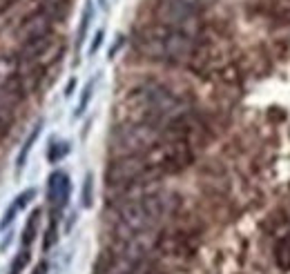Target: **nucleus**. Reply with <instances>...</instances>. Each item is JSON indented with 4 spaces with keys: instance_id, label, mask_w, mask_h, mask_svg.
Instances as JSON below:
<instances>
[{
    "instance_id": "f257e3e1",
    "label": "nucleus",
    "mask_w": 290,
    "mask_h": 274,
    "mask_svg": "<svg viewBox=\"0 0 290 274\" xmlns=\"http://www.w3.org/2000/svg\"><path fill=\"white\" fill-rule=\"evenodd\" d=\"M125 120L145 123L163 130L170 120L186 114V105L172 89L161 83H143L134 87L123 101Z\"/></svg>"
},
{
    "instance_id": "f03ea898",
    "label": "nucleus",
    "mask_w": 290,
    "mask_h": 274,
    "mask_svg": "<svg viewBox=\"0 0 290 274\" xmlns=\"http://www.w3.org/2000/svg\"><path fill=\"white\" fill-rule=\"evenodd\" d=\"M176 208V196L165 192H141L116 205V230L121 239H137L152 232Z\"/></svg>"
},
{
    "instance_id": "7ed1b4c3",
    "label": "nucleus",
    "mask_w": 290,
    "mask_h": 274,
    "mask_svg": "<svg viewBox=\"0 0 290 274\" xmlns=\"http://www.w3.org/2000/svg\"><path fill=\"white\" fill-rule=\"evenodd\" d=\"M134 47L141 56L170 65H186L199 54V40L176 29L163 25H150L139 29L134 36Z\"/></svg>"
},
{
    "instance_id": "20e7f679",
    "label": "nucleus",
    "mask_w": 290,
    "mask_h": 274,
    "mask_svg": "<svg viewBox=\"0 0 290 274\" xmlns=\"http://www.w3.org/2000/svg\"><path fill=\"white\" fill-rule=\"evenodd\" d=\"M161 169L152 161L150 152L145 154H134V156H119L109 161L107 169H105V181L109 187L121 192L137 190L147 183H154L161 179Z\"/></svg>"
},
{
    "instance_id": "39448f33",
    "label": "nucleus",
    "mask_w": 290,
    "mask_h": 274,
    "mask_svg": "<svg viewBox=\"0 0 290 274\" xmlns=\"http://www.w3.org/2000/svg\"><path fill=\"white\" fill-rule=\"evenodd\" d=\"M163 138V130L145 123H132L125 120L123 125H116L109 134V156H134L145 154L152 147H157Z\"/></svg>"
},
{
    "instance_id": "423d86ee",
    "label": "nucleus",
    "mask_w": 290,
    "mask_h": 274,
    "mask_svg": "<svg viewBox=\"0 0 290 274\" xmlns=\"http://www.w3.org/2000/svg\"><path fill=\"white\" fill-rule=\"evenodd\" d=\"M154 20L157 25L176 29V32H183L188 36H199L203 29V11L190 7V5L181 3V0H157L152 7Z\"/></svg>"
},
{
    "instance_id": "0eeeda50",
    "label": "nucleus",
    "mask_w": 290,
    "mask_h": 274,
    "mask_svg": "<svg viewBox=\"0 0 290 274\" xmlns=\"http://www.w3.org/2000/svg\"><path fill=\"white\" fill-rule=\"evenodd\" d=\"M63 49H65L63 38H58V36L49 32L38 36V38L23 42L20 52H18V63L25 67H34V69H45L54 60H58Z\"/></svg>"
},
{
    "instance_id": "6e6552de",
    "label": "nucleus",
    "mask_w": 290,
    "mask_h": 274,
    "mask_svg": "<svg viewBox=\"0 0 290 274\" xmlns=\"http://www.w3.org/2000/svg\"><path fill=\"white\" fill-rule=\"evenodd\" d=\"M56 16H58V3H49L47 7H42L36 11V14L25 18L20 22V27L16 29V38L20 42H27L32 38H38L42 34H49L52 32V22L56 20Z\"/></svg>"
},
{
    "instance_id": "1a4fd4ad",
    "label": "nucleus",
    "mask_w": 290,
    "mask_h": 274,
    "mask_svg": "<svg viewBox=\"0 0 290 274\" xmlns=\"http://www.w3.org/2000/svg\"><path fill=\"white\" fill-rule=\"evenodd\" d=\"M70 192H72V183L70 176L65 172H52L47 179V203L52 208V214H60L67 203H70Z\"/></svg>"
},
{
    "instance_id": "9d476101",
    "label": "nucleus",
    "mask_w": 290,
    "mask_h": 274,
    "mask_svg": "<svg viewBox=\"0 0 290 274\" xmlns=\"http://www.w3.org/2000/svg\"><path fill=\"white\" fill-rule=\"evenodd\" d=\"M275 263L279 270L290 272V232L283 234L275 245Z\"/></svg>"
},
{
    "instance_id": "9b49d317",
    "label": "nucleus",
    "mask_w": 290,
    "mask_h": 274,
    "mask_svg": "<svg viewBox=\"0 0 290 274\" xmlns=\"http://www.w3.org/2000/svg\"><path fill=\"white\" fill-rule=\"evenodd\" d=\"M40 210H34L29 214L27 223H25V230H23V247H29L36 239V232H38V223H40Z\"/></svg>"
},
{
    "instance_id": "f8f14e48",
    "label": "nucleus",
    "mask_w": 290,
    "mask_h": 274,
    "mask_svg": "<svg viewBox=\"0 0 290 274\" xmlns=\"http://www.w3.org/2000/svg\"><path fill=\"white\" fill-rule=\"evenodd\" d=\"M40 127H42V120H38V123L34 125V130H32V134L27 136V141H25V145H23V150H20V154H18V161H16V169L20 172L23 169V165H25V161H27V156H29V152H32V147H34V143H36V138H38V134H40Z\"/></svg>"
},
{
    "instance_id": "ddd939ff",
    "label": "nucleus",
    "mask_w": 290,
    "mask_h": 274,
    "mask_svg": "<svg viewBox=\"0 0 290 274\" xmlns=\"http://www.w3.org/2000/svg\"><path fill=\"white\" fill-rule=\"evenodd\" d=\"M92 16H94V7H92V3L87 0V3H85V9H83L81 27H78V34H76V47H81V45H83V40H85V34H87V29H90V22H92Z\"/></svg>"
},
{
    "instance_id": "4468645a",
    "label": "nucleus",
    "mask_w": 290,
    "mask_h": 274,
    "mask_svg": "<svg viewBox=\"0 0 290 274\" xmlns=\"http://www.w3.org/2000/svg\"><path fill=\"white\" fill-rule=\"evenodd\" d=\"M67 154H70V143L60 141V143H52V145H49L47 158H49V163H58L60 158H65Z\"/></svg>"
},
{
    "instance_id": "2eb2a0df",
    "label": "nucleus",
    "mask_w": 290,
    "mask_h": 274,
    "mask_svg": "<svg viewBox=\"0 0 290 274\" xmlns=\"http://www.w3.org/2000/svg\"><path fill=\"white\" fill-rule=\"evenodd\" d=\"M92 198H94V176L87 174L83 183V208H92Z\"/></svg>"
},
{
    "instance_id": "dca6fc26",
    "label": "nucleus",
    "mask_w": 290,
    "mask_h": 274,
    "mask_svg": "<svg viewBox=\"0 0 290 274\" xmlns=\"http://www.w3.org/2000/svg\"><path fill=\"white\" fill-rule=\"evenodd\" d=\"M27 263H29V250L23 247L20 252H18V257L14 259V263H11V274H20Z\"/></svg>"
},
{
    "instance_id": "f3484780",
    "label": "nucleus",
    "mask_w": 290,
    "mask_h": 274,
    "mask_svg": "<svg viewBox=\"0 0 290 274\" xmlns=\"http://www.w3.org/2000/svg\"><path fill=\"white\" fill-rule=\"evenodd\" d=\"M92 89H94V81H90L87 85H85L83 98H81V103H78V109H76V116H81V114L85 112V107H87V103H90V98H92Z\"/></svg>"
},
{
    "instance_id": "a211bd4d",
    "label": "nucleus",
    "mask_w": 290,
    "mask_h": 274,
    "mask_svg": "<svg viewBox=\"0 0 290 274\" xmlns=\"http://www.w3.org/2000/svg\"><path fill=\"white\" fill-rule=\"evenodd\" d=\"M34 196H36V190H34V187H29V190H25V192L18 194V196H16V205H18V210H23L25 205L32 203V198H34Z\"/></svg>"
},
{
    "instance_id": "6ab92c4d",
    "label": "nucleus",
    "mask_w": 290,
    "mask_h": 274,
    "mask_svg": "<svg viewBox=\"0 0 290 274\" xmlns=\"http://www.w3.org/2000/svg\"><path fill=\"white\" fill-rule=\"evenodd\" d=\"M16 212H18V205H16V201H14V203L9 205V210L5 212V218L0 221V230H7V225H11V221L16 218Z\"/></svg>"
},
{
    "instance_id": "aec40b11",
    "label": "nucleus",
    "mask_w": 290,
    "mask_h": 274,
    "mask_svg": "<svg viewBox=\"0 0 290 274\" xmlns=\"http://www.w3.org/2000/svg\"><path fill=\"white\" fill-rule=\"evenodd\" d=\"M181 3H186V5H190V7H194L199 11H206V9L212 7L214 0H181Z\"/></svg>"
},
{
    "instance_id": "412c9836",
    "label": "nucleus",
    "mask_w": 290,
    "mask_h": 274,
    "mask_svg": "<svg viewBox=\"0 0 290 274\" xmlns=\"http://www.w3.org/2000/svg\"><path fill=\"white\" fill-rule=\"evenodd\" d=\"M103 38H105V32H103V29H98L96 36H94V42H92V47H90V56H94V54L98 52V47H101Z\"/></svg>"
},
{
    "instance_id": "4be33fe9",
    "label": "nucleus",
    "mask_w": 290,
    "mask_h": 274,
    "mask_svg": "<svg viewBox=\"0 0 290 274\" xmlns=\"http://www.w3.org/2000/svg\"><path fill=\"white\" fill-rule=\"evenodd\" d=\"M7 132H9V125H7V120H5L3 116H0V141H3V138L7 136Z\"/></svg>"
},
{
    "instance_id": "5701e85b",
    "label": "nucleus",
    "mask_w": 290,
    "mask_h": 274,
    "mask_svg": "<svg viewBox=\"0 0 290 274\" xmlns=\"http://www.w3.org/2000/svg\"><path fill=\"white\" fill-rule=\"evenodd\" d=\"M123 40H125V38H123V36H119V40H116V45H112V49H109V58H114V56H116V52H119V47L123 45Z\"/></svg>"
},
{
    "instance_id": "b1692460",
    "label": "nucleus",
    "mask_w": 290,
    "mask_h": 274,
    "mask_svg": "<svg viewBox=\"0 0 290 274\" xmlns=\"http://www.w3.org/2000/svg\"><path fill=\"white\" fill-rule=\"evenodd\" d=\"M47 263H45V261H40V263H38V267H36V272L34 274H47Z\"/></svg>"
},
{
    "instance_id": "393cba45",
    "label": "nucleus",
    "mask_w": 290,
    "mask_h": 274,
    "mask_svg": "<svg viewBox=\"0 0 290 274\" xmlns=\"http://www.w3.org/2000/svg\"><path fill=\"white\" fill-rule=\"evenodd\" d=\"M14 3H18V0H0V11H5L7 7H11Z\"/></svg>"
}]
</instances>
